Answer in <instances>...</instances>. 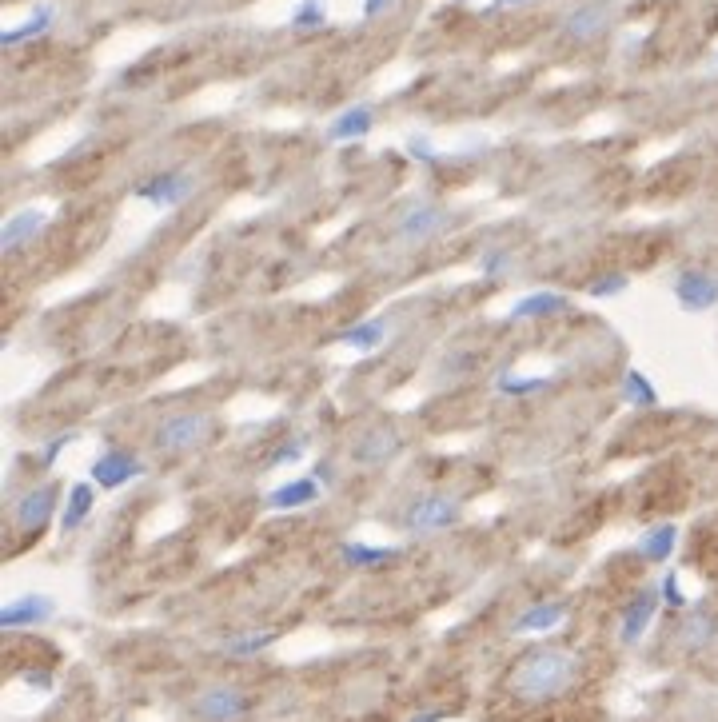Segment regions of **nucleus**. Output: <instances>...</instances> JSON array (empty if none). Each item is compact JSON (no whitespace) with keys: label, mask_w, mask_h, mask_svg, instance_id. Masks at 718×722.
Wrapping results in <instances>:
<instances>
[{"label":"nucleus","mask_w":718,"mask_h":722,"mask_svg":"<svg viewBox=\"0 0 718 722\" xmlns=\"http://www.w3.org/2000/svg\"><path fill=\"white\" fill-rule=\"evenodd\" d=\"M579 679V659L563 647H539L523 655L511 671V695L519 703H551L567 695Z\"/></svg>","instance_id":"nucleus-1"},{"label":"nucleus","mask_w":718,"mask_h":722,"mask_svg":"<svg viewBox=\"0 0 718 722\" xmlns=\"http://www.w3.org/2000/svg\"><path fill=\"white\" fill-rule=\"evenodd\" d=\"M216 435V419L208 411H172L156 423L152 431V451L164 455V459H176V455H192L200 451L208 439Z\"/></svg>","instance_id":"nucleus-2"},{"label":"nucleus","mask_w":718,"mask_h":722,"mask_svg":"<svg viewBox=\"0 0 718 722\" xmlns=\"http://www.w3.org/2000/svg\"><path fill=\"white\" fill-rule=\"evenodd\" d=\"M459 511H463V503H459L455 495H447V491H427V495H419V499H411V503L403 507L399 527L411 531V535H439V531H447V527L459 523Z\"/></svg>","instance_id":"nucleus-3"},{"label":"nucleus","mask_w":718,"mask_h":722,"mask_svg":"<svg viewBox=\"0 0 718 722\" xmlns=\"http://www.w3.org/2000/svg\"><path fill=\"white\" fill-rule=\"evenodd\" d=\"M196 188V176L188 168H164V172H152L148 180H140L132 188V196L148 208H180Z\"/></svg>","instance_id":"nucleus-4"},{"label":"nucleus","mask_w":718,"mask_h":722,"mask_svg":"<svg viewBox=\"0 0 718 722\" xmlns=\"http://www.w3.org/2000/svg\"><path fill=\"white\" fill-rule=\"evenodd\" d=\"M611 16H615V0H583L559 20V36L567 44H591L611 28Z\"/></svg>","instance_id":"nucleus-5"},{"label":"nucleus","mask_w":718,"mask_h":722,"mask_svg":"<svg viewBox=\"0 0 718 722\" xmlns=\"http://www.w3.org/2000/svg\"><path fill=\"white\" fill-rule=\"evenodd\" d=\"M144 475H148L144 459L132 455V451H124V447L100 451V455L92 459V471H88V479H92L100 491H120V487H128V483H136V479H144Z\"/></svg>","instance_id":"nucleus-6"},{"label":"nucleus","mask_w":718,"mask_h":722,"mask_svg":"<svg viewBox=\"0 0 718 722\" xmlns=\"http://www.w3.org/2000/svg\"><path fill=\"white\" fill-rule=\"evenodd\" d=\"M447 224H451V212H447L443 204L415 200V204H407L403 216L395 220V236H399V244H427V240H435Z\"/></svg>","instance_id":"nucleus-7"},{"label":"nucleus","mask_w":718,"mask_h":722,"mask_svg":"<svg viewBox=\"0 0 718 722\" xmlns=\"http://www.w3.org/2000/svg\"><path fill=\"white\" fill-rule=\"evenodd\" d=\"M399 451H403V435H399V427H387V423L367 427L363 435H356V443H352V459H356V467H363V471L387 467L391 459H399Z\"/></svg>","instance_id":"nucleus-8"},{"label":"nucleus","mask_w":718,"mask_h":722,"mask_svg":"<svg viewBox=\"0 0 718 722\" xmlns=\"http://www.w3.org/2000/svg\"><path fill=\"white\" fill-rule=\"evenodd\" d=\"M252 711V699L240 687H208L192 699V715L200 722H240Z\"/></svg>","instance_id":"nucleus-9"},{"label":"nucleus","mask_w":718,"mask_h":722,"mask_svg":"<svg viewBox=\"0 0 718 722\" xmlns=\"http://www.w3.org/2000/svg\"><path fill=\"white\" fill-rule=\"evenodd\" d=\"M56 503H60V487L56 483H36L12 503V523L20 531H40L56 515Z\"/></svg>","instance_id":"nucleus-10"},{"label":"nucleus","mask_w":718,"mask_h":722,"mask_svg":"<svg viewBox=\"0 0 718 722\" xmlns=\"http://www.w3.org/2000/svg\"><path fill=\"white\" fill-rule=\"evenodd\" d=\"M675 300L683 312L691 316H703L718 304V276L715 272H703V268H687L675 276Z\"/></svg>","instance_id":"nucleus-11"},{"label":"nucleus","mask_w":718,"mask_h":722,"mask_svg":"<svg viewBox=\"0 0 718 722\" xmlns=\"http://www.w3.org/2000/svg\"><path fill=\"white\" fill-rule=\"evenodd\" d=\"M52 615H56V599H52V595L28 591V595H16L12 603L0 607V627H4V631H24V627L48 623Z\"/></svg>","instance_id":"nucleus-12"},{"label":"nucleus","mask_w":718,"mask_h":722,"mask_svg":"<svg viewBox=\"0 0 718 722\" xmlns=\"http://www.w3.org/2000/svg\"><path fill=\"white\" fill-rule=\"evenodd\" d=\"M44 224H48V212H44V208H20V212H12V216L4 220V228H0V252H4V256H20V252L44 232Z\"/></svg>","instance_id":"nucleus-13"},{"label":"nucleus","mask_w":718,"mask_h":722,"mask_svg":"<svg viewBox=\"0 0 718 722\" xmlns=\"http://www.w3.org/2000/svg\"><path fill=\"white\" fill-rule=\"evenodd\" d=\"M659 603H663V591H659V587H643V591L627 603L623 623H619V643H623V647H635V643L647 635V627L655 623Z\"/></svg>","instance_id":"nucleus-14"},{"label":"nucleus","mask_w":718,"mask_h":722,"mask_svg":"<svg viewBox=\"0 0 718 722\" xmlns=\"http://www.w3.org/2000/svg\"><path fill=\"white\" fill-rule=\"evenodd\" d=\"M328 487L316 479V475H300V479H288L280 483L272 495H268V507L272 511H300V507H312Z\"/></svg>","instance_id":"nucleus-15"},{"label":"nucleus","mask_w":718,"mask_h":722,"mask_svg":"<svg viewBox=\"0 0 718 722\" xmlns=\"http://www.w3.org/2000/svg\"><path fill=\"white\" fill-rule=\"evenodd\" d=\"M371 128H375V108H371V104H352V108H344V112L328 124V144L367 140Z\"/></svg>","instance_id":"nucleus-16"},{"label":"nucleus","mask_w":718,"mask_h":722,"mask_svg":"<svg viewBox=\"0 0 718 722\" xmlns=\"http://www.w3.org/2000/svg\"><path fill=\"white\" fill-rule=\"evenodd\" d=\"M567 308H571V296H563V292H531V296H523V300L511 304L507 320H511V324H527V320L559 316V312H567Z\"/></svg>","instance_id":"nucleus-17"},{"label":"nucleus","mask_w":718,"mask_h":722,"mask_svg":"<svg viewBox=\"0 0 718 722\" xmlns=\"http://www.w3.org/2000/svg\"><path fill=\"white\" fill-rule=\"evenodd\" d=\"M563 623H567V603H563V599H551V603L527 607V611L511 623V631H515V635H547V631H555V627H563Z\"/></svg>","instance_id":"nucleus-18"},{"label":"nucleus","mask_w":718,"mask_h":722,"mask_svg":"<svg viewBox=\"0 0 718 722\" xmlns=\"http://www.w3.org/2000/svg\"><path fill=\"white\" fill-rule=\"evenodd\" d=\"M96 483L88 479V483H72L68 487V499H64V507H60V531L68 535V531H80L84 523H88V515H92V503H96Z\"/></svg>","instance_id":"nucleus-19"},{"label":"nucleus","mask_w":718,"mask_h":722,"mask_svg":"<svg viewBox=\"0 0 718 722\" xmlns=\"http://www.w3.org/2000/svg\"><path fill=\"white\" fill-rule=\"evenodd\" d=\"M383 340H387V320H383V316L359 320V324H352L348 332H340V336H336V344H340V348H352V352H359V356L375 352Z\"/></svg>","instance_id":"nucleus-20"},{"label":"nucleus","mask_w":718,"mask_h":722,"mask_svg":"<svg viewBox=\"0 0 718 722\" xmlns=\"http://www.w3.org/2000/svg\"><path fill=\"white\" fill-rule=\"evenodd\" d=\"M718 639V619L711 611H691L683 623H679V643L683 651H707Z\"/></svg>","instance_id":"nucleus-21"},{"label":"nucleus","mask_w":718,"mask_h":722,"mask_svg":"<svg viewBox=\"0 0 718 722\" xmlns=\"http://www.w3.org/2000/svg\"><path fill=\"white\" fill-rule=\"evenodd\" d=\"M56 4H36L32 8V16L24 20V24H16V28H8L4 36H0V44L4 48H16V44H28V40H36V36H44L52 24H56Z\"/></svg>","instance_id":"nucleus-22"},{"label":"nucleus","mask_w":718,"mask_h":722,"mask_svg":"<svg viewBox=\"0 0 718 722\" xmlns=\"http://www.w3.org/2000/svg\"><path fill=\"white\" fill-rule=\"evenodd\" d=\"M675 543H679V523H655L639 535V555L651 563H667L675 555Z\"/></svg>","instance_id":"nucleus-23"},{"label":"nucleus","mask_w":718,"mask_h":722,"mask_svg":"<svg viewBox=\"0 0 718 722\" xmlns=\"http://www.w3.org/2000/svg\"><path fill=\"white\" fill-rule=\"evenodd\" d=\"M399 555V547H375V543H340V559L348 563V567H383V563H391Z\"/></svg>","instance_id":"nucleus-24"},{"label":"nucleus","mask_w":718,"mask_h":722,"mask_svg":"<svg viewBox=\"0 0 718 722\" xmlns=\"http://www.w3.org/2000/svg\"><path fill=\"white\" fill-rule=\"evenodd\" d=\"M623 399L631 403V407H655L659 403V387L651 383V375H643L639 367H627L623 371Z\"/></svg>","instance_id":"nucleus-25"},{"label":"nucleus","mask_w":718,"mask_h":722,"mask_svg":"<svg viewBox=\"0 0 718 722\" xmlns=\"http://www.w3.org/2000/svg\"><path fill=\"white\" fill-rule=\"evenodd\" d=\"M276 639H280L276 631H248V635H232V639L224 643V655H232V659H252V655H260V651H268Z\"/></svg>","instance_id":"nucleus-26"},{"label":"nucleus","mask_w":718,"mask_h":722,"mask_svg":"<svg viewBox=\"0 0 718 722\" xmlns=\"http://www.w3.org/2000/svg\"><path fill=\"white\" fill-rule=\"evenodd\" d=\"M328 24V4L324 0H300L292 12V28L296 32H320Z\"/></svg>","instance_id":"nucleus-27"},{"label":"nucleus","mask_w":718,"mask_h":722,"mask_svg":"<svg viewBox=\"0 0 718 722\" xmlns=\"http://www.w3.org/2000/svg\"><path fill=\"white\" fill-rule=\"evenodd\" d=\"M631 288V276L627 272H603V276H595L591 284H587V296L591 300H611V296H623Z\"/></svg>","instance_id":"nucleus-28"},{"label":"nucleus","mask_w":718,"mask_h":722,"mask_svg":"<svg viewBox=\"0 0 718 722\" xmlns=\"http://www.w3.org/2000/svg\"><path fill=\"white\" fill-rule=\"evenodd\" d=\"M551 379L547 375H511V371H503L499 379H495V387L503 391V395H535V391H543Z\"/></svg>","instance_id":"nucleus-29"},{"label":"nucleus","mask_w":718,"mask_h":722,"mask_svg":"<svg viewBox=\"0 0 718 722\" xmlns=\"http://www.w3.org/2000/svg\"><path fill=\"white\" fill-rule=\"evenodd\" d=\"M308 451V435H288L284 443H276L268 451V467H288V463H300Z\"/></svg>","instance_id":"nucleus-30"},{"label":"nucleus","mask_w":718,"mask_h":722,"mask_svg":"<svg viewBox=\"0 0 718 722\" xmlns=\"http://www.w3.org/2000/svg\"><path fill=\"white\" fill-rule=\"evenodd\" d=\"M507 268H511V252H507V248H483V256H479V276L503 280Z\"/></svg>","instance_id":"nucleus-31"},{"label":"nucleus","mask_w":718,"mask_h":722,"mask_svg":"<svg viewBox=\"0 0 718 722\" xmlns=\"http://www.w3.org/2000/svg\"><path fill=\"white\" fill-rule=\"evenodd\" d=\"M76 439H80V431H60L56 439H48V443H44V451H40V467H52V463L60 459V451H68Z\"/></svg>","instance_id":"nucleus-32"},{"label":"nucleus","mask_w":718,"mask_h":722,"mask_svg":"<svg viewBox=\"0 0 718 722\" xmlns=\"http://www.w3.org/2000/svg\"><path fill=\"white\" fill-rule=\"evenodd\" d=\"M407 156L419 160V164H435V160H439V148L431 144V136H411V140H407Z\"/></svg>","instance_id":"nucleus-33"},{"label":"nucleus","mask_w":718,"mask_h":722,"mask_svg":"<svg viewBox=\"0 0 718 722\" xmlns=\"http://www.w3.org/2000/svg\"><path fill=\"white\" fill-rule=\"evenodd\" d=\"M659 591H663V603H671V607H687V595H683V587H679V575H675V571H667V575H663Z\"/></svg>","instance_id":"nucleus-34"},{"label":"nucleus","mask_w":718,"mask_h":722,"mask_svg":"<svg viewBox=\"0 0 718 722\" xmlns=\"http://www.w3.org/2000/svg\"><path fill=\"white\" fill-rule=\"evenodd\" d=\"M391 4H395V0H363V20H375V16H383Z\"/></svg>","instance_id":"nucleus-35"},{"label":"nucleus","mask_w":718,"mask_h":722,"mask_svg":"<svg viewBox=\"0 0 718 722\" xmlns=\"http://www.w3.org/2000/svg\"><path fill=\"white\" fill-rule=\"evenodd\" d=\"M24 683H28V687H40V691H52L48 671H24Z\"/></svg>","instance_id":"nucleus-36"},{"label":"nucleus","mask_w":718,"mask_h":722,"mask_svg":"<svg viewBox=\"0 0 718 722\" xmlns=\"http://www.w3.org/2000/svg\"><path fill=\"white\" fill-rule=\"evenodd\" d=\"M316 479H320V483H324V487H332V483H336V467H332V463H328V459H324V463H320V467H316Z\"/></svg>","instance_id":"nucleus-37"},{"label":"nucleus","mask_w":718,"mask_h":722,"mask_svg":"<svg viewBox=\"0 0 718 722\" xmlns=\"http://www.w3.org/2000/svg\"><path fill=\"white\" fill-rule=\"evenodd\" d=\"M411 722H443V711H423V715H415Z\"/></svg>","instance_id":"nucleus-38"},{"label":"nucleus","mask_w":718,"mask_h":722,"mask_svg":"<svg viewBox=\"0 0 718 722\" xmlns=\"http://www.w3.org/2000/svg\"><path fill=\"white\" fill-rule=\"evenodd\" d=\"M523 4H535V0H495V8H523Z\"/></svg>","instance_id":"nucleus-39"}]
</instances>
